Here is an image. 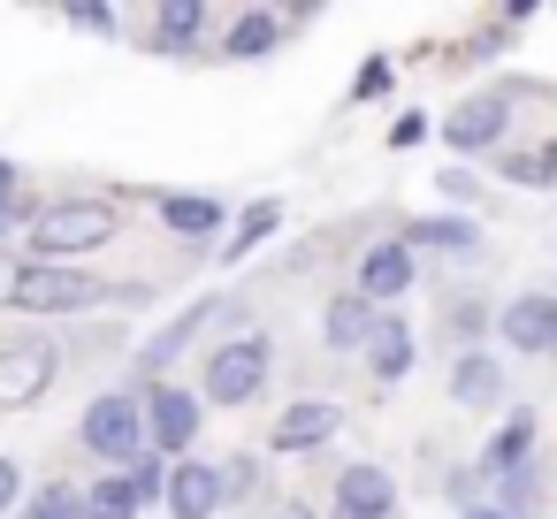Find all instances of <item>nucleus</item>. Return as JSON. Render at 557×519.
I'll return each instance as SVG.
<instances>
[{
	"instance_id": "bb28decb",
	"label": "nucleus",
	"mask_w": 557,
	"mask_h": 519,
	"mask_svg": "<svg viewBox=\"0 0 557 519\" xmlns=\"http://www.w3.org/2000/svg\"><path fill=\"white\" fill-rule=\"evenodd\" d=\"M123 481H131V496H138V504H146V496H161V466H153V458H131V466H123Z\"/></svg>"
},
{
	"instance_id": "c756f323",
	"label": "nucleus",
	"mask_w": 557,
	"mask_h": 519,
	"mask_svg": "<svg viewBox=\"0 0 557 519\" xmlns=\"http://www.w3.org/2000/svg\"><path fill=\"white\" fill-rule=\"evenodd\" d=\"M16 489H24V473H16V458H0V511L16 504Z\"/></svg>"
},
{
	"instance_id": "f257e3e1",
	"label": "nucleus",
	"mask_w": 557,
	"mask_h": 519,
	"mask_svg": "<svg viewBox=\"0 0 557 519\" xmlns=\"http://www.w3.org/2000/svg\"><path fill=\"white\" fill-rule=\"evenodd\" d=\"M123 230V214L108 207V199H54V207H39V222H32V245H39V260L54 268V260H70V252H92V245H108Z\"/></svg>"
},
{
	"instance_id": "473e14b6",
	"label": "nucleus",
	"mask_w": 557,
	"mask_h": 519,
	"mask_svg": "<svg viewBox=\"0 0 557 519\" xmlns=\"http://www.w3.org/2000/svg\"><path fill=\"white\" fill-rule=\"evenodd\" d=\"M458 519H511V511H458Z\"/></svg>"
},
{
	"instance_id": "423d86ee",
	"label": "nucleus",
	"mask_w": 557,
	"mask_h": 519,
	"mask_svg": "<svg viewBox=\"0 0 557 519\" xmlns=\"http://www.w3.org/2000/svg\"><path fill=\"white\" fill-rule=\"evenodd\" d=\"M54 382V351L32 336V344H9L0 351V405H32L39 390Z\"/></svg>"
},
{
	"instance_id": "39448f33",
	"label": "nucleus",
	"mask_w": 557,
	"mask_h": 519,
	"mask_svg": "<svg viewBox=\"0 0 557 519\" xmlns=\"http://www.w3.org/2000/svg\"><path fill=\"white\" fill-rule=\"evenodd\" d=\"M138 420H146V435H153L161 450H191V435H199V405H191L184 390H169V382H153V390L138 397Z\"/></svg>"
},
{
	"instance_id": "a878e982",
	"label": "nucleus",
	"mask_w": 557,
	"mask_h": 519,
	"mask_svg": "<svg viewBox=\"0 0 557 519\" xmlns=\"http://www.w3.org/2000/svg\"><path fill=\"white\" fill-rule=\"evenodd\" d=\"M504 176H511V184H549V153H511Z\"/></svg>"
},
{
	"instance_id": "6e6552de",
	"label": "nucleus",
	"mask_w": 557,
	"mask_h": 519,
	"mask_svg": "<svg viewBox=\"0 0 557 519\" xmlns=\"http://www.w3.org/2000/svg\"><path fill=\"white\" fill-rule=\"evenodd\" d=\"M504 123H511V115H504V100H466V108L443 123V138H450L458 153H481V146H496V138H504Z\"/></svg>"
},
{
	"instance_id": "9b49d317",
	"label": "nucleus",
	"mask_w": 557,
	"mask_h": 519,
	"mask_svg": "<svg viewBox=\"0 0 557 519\" xmlns=\"http://www.w3.org/2000/svg\"><path fill=\"white\" fill-rule=\"evenodd\" d=\"M412 283V260H405V245H374L367 260H359V298L374 306V298H397Z\"/></svg>"
},
{
	"instance_id": "aec40b11",
	"label": "nucleus",
	"mask_w": 557,
	"mask_h": 519,
	"mask_svg": "<svg viewBox=\"0 0 557 519\" xmlns=\"http://www.w3.org/2000/svg\"><path fill=\"white\" fill-rule=\"evenodd\" d=\"M405 237H412V245H443V252H466V245H473L481 230H473V222H458V214H435V222H412Z\"/></svg>"
},
{
	"instance_id": "0eeeda50",
	"label": "nucleus",
	"mask_w": 557,
	"mask_h": 519,
	"mask_svg": "<svg viewBox=\"0 0 557 519\" xmlns=\"http://www.w3.org/2000/svg\"><path fill=\"white\" fill-rule=\"evenodd\" d=\"M496 329H504V344H511V351L542 359V351L557 344V298H511Z\"/></svg>"
},
{
	"instance_id": "dca6fc26",
	"label": "nucleus",
	"mask_w": 557,
	"mask_h": 519,
	"mask_svg": "<svg viewBox=\"0 0 557 519\" xmlns=\"http://www.w3.org/2000/svg\"><path fill=\"white\" fill-rule=\"evenodd\" d=\"M496 390H504V367H496L488 351H466L458 374H450V397H458V405H488Z\"/></svg>"
},
{
	"instance_id": "412c9836",
	"label": "nucleus",
	"mask_w": 557,
	"mask_h": 519,
	"mask_svg": "<svg viewBox=\"0 0 557 519\" xmlns=\"http://www.w3.org/2000/svg\"><path fill=\"white\" fill-rule=\"evenodd\" d=\"M85 519H138V496H131V481L115 473V481H100L92 496H85Z\"/></svg>"
},
{
	"instance_id": "cd10ccee",
	"label": "nucleus",
	"mask_w": 557,
	"mask_h": 519,
	"mask_svg": "<svg viewBox=\"0 0 557 519\" xmlns=\"http://www.w3.org/2000/svg\"><path fill=\"white\" fill-rule=\"evenodd\" d=\"M382 85H389V62H367V70H359V77H351V100H374V92H382Z\"/></svg>"
},
{
	"instance_id": "ddd939ff",
	"label": "nucleus",
	"mask_w": 557,
	"mask_h": 519,
	"mask_svg": "<svg viewBox=\"0 0 557 519\" xmlns=\"http://www.w3.org/2000/svg\"><path fill=\"white\" fill-rule=\"evenodd\" d=\"M199 32H207V9H199V0H169V9L153 16V54H191Z\"/></svg>"
},
{
	"instance_id": "2f4dec72",
	"label": "nucleus",
	"mask_w": 557,
	"mask_h": 519,
	"mask_svg": "<svg viewBox=\"0 0 557 519\" xmlns=\"http://www.w3.org/2000/svg\"><path fill=\"white\" fill-rule=\"evenodd\" d=\"M275 519H313V511H306V504H283V511H275Z\"/></svg>"
},
{
	"instance_id": "c85d7f7f",
	"label": "nucleus",
	"mask_w": 557,
	"mask_h": 519,
	"mask_svg": "<svg viewBox=\"0 0 557 519\" xmlns=\"http://www.w3.org/2000/svg\"><path fill=\"white\" fill-rule=\"evenodd\" d=\"M70 24H77V32H115V16H108V9H70Z\"/></svg>"
},
{
	"instance_id": "4be33fe9",
	"label": "nucleus",
	"mask_w": 557,
	"mask_h": 519,
	"mask_svg": "<svg viewBox=\"0 0 557 519\" xmlns=\"http://www.w3.org/2000/svg\"><path fill=\"white\" fill-rule=\"evenodd\" d=\"M275 32H283L275 16H237V32H230V54H237V62H252V54H268V47H275Z\"/></svg>"
},
{
	"instance_id": "20e7f679",
	"label": "nucleus",
	"mask_w": 557,
	"mask_h": 519,
	"mask_svg": "<svg viewBox=\"0 0 557 519\" xmlns=\"http://www.w3.org/2000/svg\"><path fill=\"white\" fill-rule=\"evenodd\" d=\"M138 443H146V420H138V397H92V412H85V450H100V458H138Z\"/></svg>"
},
{
	"instance_id": "f8f14e48",
	"label": "nucleus",
	"mask_w": 557,
	"mask_h": 519,
	"mask_svg": "<svg viewBox=\"0 0 557 519\" xmlns=\"http://www.w3.org/2000/svg\"><path fill=\"white\" fill-rule=\"evenodd\" d=\"M214 313H222L214 298H199L191 313H176V321H169V329H161V336H153V344L138 351V367H146V374H161V367H169V359H176V351H184V344H191V336H199V329H207Z\"/></svg>"
},
{
	"instance_id": "f704fd0d",
	"label": "nucleus",
	"mask_w": 557,
	"mask_h": 519,
	"mask_svg": "<svg viewBox=\"0 0 557 519\" xmlns=\"http://www.w3.org/2000/svg\"><path fill=\"white\" fill-rule=\"evenodd\" d=\"M336 519H359V511H336Z\"/></svg>"
},
{
	"instance_id": "2eb2a0df",
	"label": "nucleus",
	"mask_w": 557,
	"mask_h": 519,
	"mask_svg": "<svg viewBox=\"0 0 557 519\" xmlns=\"http://www.w3.org/2000/svg\"><path fill=\"white\" fill-rule=\"evenodd\" d=\"M336 435V405H290L283 420H275V450H306V443H329Z\"/></svg>"
},
{
	"instance_id": "1a4fd4ad",
	"label": "nucleus",
	"mask_w": 557,
	"mask_h": 519,
	"mask_svg": "<svg viewBox=\"0 0 557 519\" xmlns=\"http://www.w3.org/2000/svg\"><path fill=\"white\" fill-rule=\"evenodd\" d=\"M161 496H169V511L176 519H214V466H176V473H161Z\"/></svg>"
},
{
	"instance_id": "4468645a",
	"label": "nucleus",
	"mask_w": 557,
	"mask_h": 519,
	"mask_svg": "<svg viewBox=\"0 0 557 519\" xmlns=\"http://www.w3.org/2000/svg\"><path fill=\"white\" fill-rule=\"evenodd\" d=\"M367 367H374L382 382H397V374L412 367V336H405V321L374 313V329H367Z\"/></svg>"
},
{
	"instance_id": "f03ea898",
	"label": "nucleus",
	"mask_w": 557,
	"mask_h": 519,
	"mask_svg": "<svg viewBox=\"0 0 557 519\" xmlns=\"http://www.w3.org/2000/svg\"><path fill=\"white\" fill-rule=\"evenodd\" d=\"M100 298H123V291H100L92 275L47 268V260L16 268V283H9V306H24V313H77V306H100Z\"/></svg>"
},
{
	"instance_id": "6ab92c4d",
	"label": "nucleus",
	"mask_w": 557,
	"mask_h": 519,
	"mask_svg": "<svg viewBox=\"0 0 557 519\" xmlns=\"http://www.w3.org/2000/svg\"><path fill=\"white\" fill-rule=\"evenodd\" d=\"M161 222H169L176 237H207V230L222 222V207H214V199H161Z\"/></svg>"
},
{
	"instance_id": "a211bd4d",
	"label": "nucleus",
	"mask_w": 557,
	"mask_h": 519,
	"mask_svg": "<svg viewBox=\"0 0 557 519\" xmlns=\"http://www.w3.org/2000/svg\"><path fill=\"white\" fill-rule=\"evenodd\" d=\"M367 329H374V306H367V298H336V306H329V344H336V351L367 344Z\"/></svg>"
},
{
	"instance_id": "7c9ffc66",
	"label": "nucleus",
	"mask_w": 557,
	"mask_h": 519,
	"mask_svg": "<svg viewBox=\"0 0 557 519\" xmlns=\"http://www.w3.org/2000/svg\"><path fill=\"white\" fill-rule=\"evenodd\" d=\"M0 207H16V169L0 161Z\"/></svg>"
},
{
	"instance_id": "393cba45",
	"label": "nucleus",
	"mask_w": 557,
	"mask_h": 519,
	"mask_svg": "<svg viewBox=\"0 0 557 519\" xmlns=\"http://www.w3.org/2000/svg\"><path fill=\"white\" fill-rule=\"evenodd\" d=\"M24 519H85V496H77V489H39Z\"/></svg>"
},
{
	"instance_id": "9d476101",
	"label": "nucleus",
	"mask_w": 557,
	"mask_h": 519,
	"mask_svg": "<svg viewBox=\"0 0 557 519\" xmlns=\"http://www.w3.org/2000/svg\"><path fill=\"white\" fill-rule=\"evenodd\" d=\"M389 504H397V489H389V473H382V466H351V473L336 481V511H359V519H389Z\"/></svg>"
},
{
	"instance_id": "b1692460",
	"label": "nucleus",
	"mask_w": 557,
	"mask_h": 519,
	"mask_svg": "<svg viewBox=\"0 0 557 519\" xmlns=\"http://www.w3.org/2000/svg\"><path fill=\"white\" fill-rule=\"evenodd\" d=\"M260 489V466L252 458H230V466H214V496L230 504V496H252Z\"/></svg>"
},
{
	"instance_id": "7ed1b4c3",
	"label": "nucleus",
	"mask_w": 557,
	"mask_h": 519,
	"mask_svg": "<svg viewBox=\"0 0 557 519\" xmlns=\"http://www.w3.org/2000/svg\"><path fill=\"white\" fill-rule=\"evenodd\" d=\"M268 382V336H237L207 359V397L214 405H252Z\"/></svg>"
},
{
	"instance_id": "f3484780",
	"label": "nucleus",
	"mask_w": 557,
	"mask_h": 519,
	"mask_svg": "<svg viewBox=\"0 0 557 519\" xmlns=\"http://www.w3.org/2000/svg\"><path fill=\"white\" fill-rule=\"evenodd\" d=\"M527 450H534V412H511V420H504V435L488 443L481 473H511V466H527Z\"/></svg>"
},
{
	"instance_id": "72a5a7b5",
	"label": "nucleus",
	"mask_w": 557,
	"mask_h": 519,
	"mask_svg": "<svg viewBox=\"0 0 557 519\" xmlns=\"http://www.w3.org/2000/svg\"><path fill=\"white\" fill-rule=\"evenodd\" d=\"M0 237H9V207H0Z\"/></svg>"
},
{
	"instance_id": "5701e85b",
	"label": "nucleus",
	"mask_w": 557,
	"mask_h": 519,
	"mask_svg": "<svg viewBox=\"0 0 557 519\" xmlns=\"http://www.w3.org/2000/svg\"><path fill=\"white\" fill-rule=\"evenodd\" d=\"M275 222H283V207H275V199H260V207H245V230L230 237V260H245V252H252V245H260V237H268Z\"/></svg>"
}]
</instances>
